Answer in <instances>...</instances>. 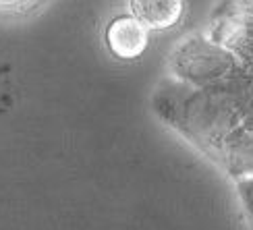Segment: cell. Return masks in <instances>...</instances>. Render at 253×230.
Here are the masks:
<instances>
[{
  "label": "cell",
  "instance_id": "obj_3",
  "mask_svg": "<svg viewBox=\"0 0 253 230\" xmlns=\"http://www.w3.org/2000/svg\"><path fill=\"white\" fill-rule=\"evenodd\" d=\"M237 193H239L241 203H243L247 220H249V224L253 228V174H247V176L237 179Z\"/></svg>",
  "mask_w": 253,
  "mask_h": 230
},
{
  "label": "cell",
  "instance_id": "obj_2",
  "mask_svg": "<svg viewBox=\"0 0 253 230\" xmlns=\"http://www.w3.org/2000/svg\"><path fill=\"white\" fill-rule=\"evenodd\" d=\"M181 0H133L131 17L145 29H170L183 17Z\"/></svg>",
  "mask_w": 253,
  "mask_h": 230
},
{
  "label": "cell",
  "instance_id": "obj_1",
  "mask_svg": "<svg viewBox=\"0 0 253 230\" xmlns=\"http://www.w3.org/2000/svg\"><path fill=\"white\" fill-rule=\"evenodd\" d=\"M108 50L121 60L139 58L147 48V29L131 15L112 19L106 29Z\"/></svg>",
  "mask_w": 253,
  "mask_h": 230
}]
</instances>
